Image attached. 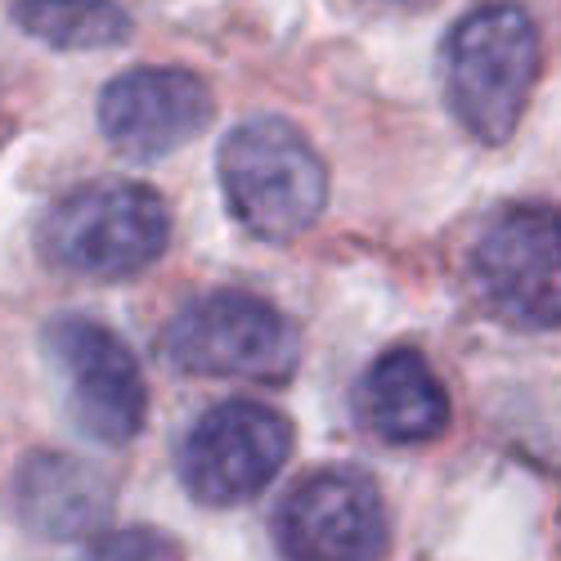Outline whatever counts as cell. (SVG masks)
Instances as JSON below:
<instances>
[{
  "label": "cell",
  "mask_w": 561,
  "mask_h": 561,
  "mask_svg": "<svg viewBox=\"0 0 561 561\" xmlns=\"http://www.w3.org/2000/svg\"><path fill=\"white\" fill-rule=\"evenodd\" d=\"M211 85L190 68H130L100 95V130L130 158H162L211 126Z\"/></svg>",
  "instance_id": "9c48e42d"
},
{
  "label": "cell",
  "mask_w": 561,
  "mask_h": 561,
  "mask_svg": "<svg viewBox=\"0 0 561 561\" xmlns=\"http://www.w3.org/2000/svg\"><path fill=\"white\" fill-rule=\"evenodd\" d=\"M274 535L288 561H378L387 507L359 467H323L284 499Z\"/></svg>",
  "instance_id": "ba28073f"
},
{
  "label": "cell",
  "mask_w": 561,
  "mask_h": 561,
  "mask_svg": "<svg viewBox=\"0 0 561 561\" xmlns=\"http://www.w3.org/2000/svg\"><path fill=\"white\" fill-rule=\"evenodd\" d=\"M171 239L167 203L135 180H90L41 220V256L85 278H130L149 270Z\"/></svg>",
  "instance_id": "3957f363"
},
{
  "label": "cell",
  "mask_w": 561,
  "mask_h": 561,
  "mask_svg": "<svg viewBox=\"0 0 561 561\" xmlns=\"http://www.w3.org/2000/svg\"><path fill=\"white\" fill-rule=\"evenodd\" d=\"M162 355L194 378L288 382L301 359L297 323L252 293L194 297L162 333Z\"/></svg>",
  "instance_id": "277c9868"
},
{
  "label": "cell",
  "mask_w": 561,
  "mask_h": 561,
  "mask_svg": "<svg viewBox=\"0 0 561 561\" xmlns=\"http://www.w3.org/2000/svg\"><path fill=\"white\" fill-rule=\"evenodd\" d=\"M293 454V423L256 400L211 404L180 445V481L207 507L256 499Z\"/></svg>",
  "instance_id": "5b68a950"
},
{
  "label": "cell",
  "mask_w": 561,
  "mask_h": 561,
  "mask_svg": "<svg viewBox=\"0 0 561 561\" xmlns=\"http://www.w3.org/2000/svg\"><path fill=\"white\" fill-rule=\"evenodd\" d=\"M440 72L454 117L481 145H503L517 130L539 77L535 19L512 0L477 5L462 23H454Z\"/></svg>",
  "instance_id": "6da1fadb"
},
{
  "label": "cell",
  "mask_w": 561,
  "mask_h": 561,
  "mask_svg": "<svg viewBox=\"0 0 561 561\" xmlns=\"http://www.w3.org/2000/svg\"><path fill=\"white\" fill-rule=\"evenodd\" d=\"M359 413L368 432L387 445H427L449 427V396L432 364L400 346L364 373Z\"/></svg>",
  "instance_id": "30bf717a"
},
{
  "label": "cell",
  "mask_w": 561,
  "mask_h": 561,
  "mask_svg": "<svg viewBox=\"0 0 561 561\" xmlns=\"http://www.w3.org/2000/svg\"><path fill=\"white\" fill-rule=\"evenodd\" d=\"M220 190L229 211L256 239L288 243L329 203V171L293 122L252 117L233 126L220 145Z\"/></svg>",
  "instance_id": "7a4b0ae2"
},
{
  "label": "cell",
  "mask_w": 561,
  "mask_h": 561,
  "mask_svg": "<svg viewBox=\"0 0 561 561\" xmlns=\"http://www.w3.org/2000/svg\"><path fill=\"white\" fill-rule=\"evenodd\" d=\"M85 561H180V548L158 530H117L100 539Z\"/></svg>",
  "instance_id": "4fadbf2b"
},
{
  "label": "cell",
  "mask_w": 561,
  "mask_h": 561,
  "mask_svg": "<svg viewBox=\"0 0 561 561\" xmlns=\"http://www.w3.org/2000/svg\"><path fill=\"white\" fill-rule=\"evenodd\" d=\"M378 5H396V10H413V5H432V0H378Z\"/></svg>",
  "instance_id": "5bb4252c"
},
{
  "label": "cell",
  "mask_w": 561,
  "mask_h": 561,
  "mask_svg": "<svg viewBox=\"0 0 561 561\" xmlns=\"http://www.w3.org/2000/svg\"><path fill=\"white\" fill-rule=\"evenodd\" d=\"M45 346H50V359L68 382L77 427L104 445L135 440L149 413V387L130 346L108 333L104 323L81 314L50 323Z\"/></svg>",
  "instance_id": "52a82bcc"
},
{
  "label": "cell",
  "mask_w": 561,
  "mask_h": 561,
  "mask_svg": "<svg viewBox=\"0 0 561 561\" xmlns=\"http://www.w3.org/2000/svg\"><path fill=\"white\" fill-rule=\"evenodd\" d=\"M485 306L522 329L561 323V211L507 207L490 220L472 252Z\"/></svg>",
  "instance_id": "8992f818"
},
{
  "label": "cell",
  "mask_w": 561,
  "mask_h": 561,
  "mask_svg": "<svg viewBox=\"0 0 561 561\" xmlns=\"http://www.w3.org/2000/svg\"><path fill=\"white\" fill-rule=\"evenodd\" d=\"M14 23L50 50H108L130 36L117 0H14Z\"/></svg>",
  "instance_id": "7c38bea8"
},
{
  "label": "cell",
  "mask_w": 561,
  "mask_h": 561,
  "mask_svg": "<svg viewBox=\"0 0 561 561\" xmlns=\"http://www.w3.org/2000/svg\"><path fill=\"white\" fill-rule=\"evenodd\" d=\"M19 507L32 530L50 539H77L108 517V490L85 462L36 454L19 472Z\"/></svg>",
  "instance_id": "8fae6325"
}]
</instances>
